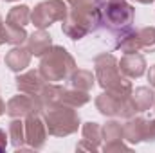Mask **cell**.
I'll use <instances>...</instances> for the list:
<instances>
[{
	"mask_svg": "<svg viewBox=\"0 0 155 153\" xmlns=\"http://www.w3.org/2000/svg\"><path fill=\"white\" fill-rule=\"evenodd\" d=\"M5 114V103L2 101V97H0V115Z\"/></svg>",
	"mask_w": 155,
	"mask_h": 153,
	"instance_id": "obj_31",
	"label": "cell"
},
{
	"mask_svg": "<svg viewBox=\"0 0 155 153\" xmlns=\"http://www.w3.org/2000/svg\"><path fill=\"white\" fill-rule=\"evenodd\" d=\"M31 20V9L27 5H15L9 13H7V18H5V24H11V25H20V27H25Z\"/></svg>",
	"mask_w": 155,
	"mask_h": 153,
	"instance_id": "obj_20",
	"label": "cell"
},
{
	"mask_svg": "<svg viewBox=\"0 0 155 153\" xmlns=\"http://www.w3.org/2000/svg\"><path fill=\"white\" fill-rule=\"evenodd\" d=\"M69 7L63 0H45L40 2L31 13V22L36 29H47L54 22H63Z\"/></svg>",
	"mask_w": 155,
	"mask_h": 153,
	"instance_id": "obj_7",
	"label": "cell"
},
{
	"mask_svg": "<svg viewBox=\"0 0 155 153\" xmlns=\"http://www.w3.org/2000/svg\"><path fill=\"white\" fill-rule=\"evenodd\" d=\"M76 150H78V151H79V150H87V151H97L99 148H97V146H94V144H90L88 141H85V139H83V141L78 144Z\"/></svg>",
	"mask_w": 155,
	"mask_h": 153,
	"instance_id": "obj_27",
	"label": "cell"
},
{
	"mask_svg": "<svg viewBox=\"0 0 155 153\" xmlns=\"http://www.w3.org/2000/svg\"><path fill=\"white\" fill-rule=\"evenodd\" d=\"M16 88L22 94H29V96H38L40 90L45 85V79L41 77L38 70H27L20 76H16Z\"/></svg>",
	"mask_w": 155,
	"mask_h": 153,
	"instance_id": "obj_12",
	"label": "cell"
},
{
	"mask_svg": "<svg viewBox=\"0 0 155 153\" xmlns=\"http://www.w3.org/2000/svg\"><path fill=\"white\" fill-rule=\"evenodd\" d=\"M4 43H5V24L0 18V45H4Z\"/></svg>",
	"mask_w": 155,
	"mask_h": 153,
	"instance_id": "obj_29",
	"label": "cell"
},
{
	"mask_svg": "<svg viewBox=\"0 0 155 153\" xmlns=\"http://www.w3.org/2000/svg\"><path fill=\"white\" fill-rule=\"evenodd\" d=\"M5 114L9 117H27L31 114H41V106L36 96H29V94H22L15 96L7 101L5 105Z\"/></svg>",
	"mask_w": 155,
	"mask_h": 153,
	"instance_id": "obj_8",
	"label": "cell"
},
{
	"mask_svg": "<svg viewBox=\"0 0 155 153\" xmlns=\"http://www.w3.org/2000/svg\"><path fill=\"white\" fill-rule=\"evenodd\" d=\"M71 7L78 9H103L105 0H67Z\"/></svg>",
	"mask_w": 155,
	"mask_h": 153,
	"instance_id": "obj_25",
	"label": "cell"
},
{
	"mask_svg": "<svg viewBox=\"0 0 155 153\" xmlns=\"http://www.w3.org/2000/svg\"><path fill=\"white\" fill-rule=\"evenodd\" d=\"M31 52L27 47H22V45H15L7 54H5V65L13 70V72H20L24 69L29 67L31 63Z\"/></svg>",
	"mask_w": 155,
	"mask_h": 153,
	"instance_id": "obj_14",
	"label": "cell"
},
{
	"mask_svg": "<svg viewBox=\"0 0 155 153\" xmlns=\"http://www.w3.org/2000/svg\"><path fill=\"white\" fill-rule=\"evenodd\" d=\"M134 16H135V9L126 0H108L103 4L101 9V25L112 33L117 43L128 31L134 29L132 27Z\"/></svg>",
	"mask_w": 155,
	"mask_h": 153,
	"instance_id": "obj_3",
	"label": "cell"
},
{
	"mask_svg": "<svg viewBox=\"0 0 155 153\" xmlns=\"http://www.w3.org/2000/svg\"><path fill=\"white\" fill-rule=\"evenodd\" d=\"M63 94H65V86L58 85V83H45L43 88L40 90V94L36 96L41 106V112L47 108H52L60 103H63Z\"/></svg>",
	"mask_w": 155,
	"mask_h": 153,
	"instance_id": "obj_13",
	"label": "cell"
},
{
	"mask_svg": "<svg viewBox=\"0 0 155 153\" xmlns=\"http://www.w3.org/2000/svg\"><path fill=\"white\" fill-rule=\"evenodd\" d=\"M9 139H11V144L18 150H22L27 142H25V124L20 117H15L9 124Z\"/></svg>",
	"mask_w": 155,
	"mask_h": 153,
	"instance_id": "obj_19",
	"label": "cell"
},
{
	"mask_svg": "<svg viewBox=\"0 0 155 153\" xmlns=\"http://www.w3.org/2000/svg\"><path fill=\"white\" fill-rule=\"evenodd\" d=\"M88 101H90V96L85 90L72 88V90H65V94H63V105L72 106V108H79V106L87 105Z\"/></svg>",
	"mask_w": 155,
	"mask_h": 153,
	"instance_id": "obj_22",
	"label": "cell"
},
{
	"mask_svg": "<svg viewBox=\"0 0 155 153\" xmlns=\"http://www.w3.org/2000/svg\"><path fill=\"white\" fill-rule=\"evenodd\" d=\"M41 115H43V121H45L49 135L67 137V135L76 133L78 128H79V114L72 106H67L63 103L43 110Z\"/></svg>",
	"mask_w": 155,
	"mask_h": 153,
	"instance_id": "obj_5",
	"label": "cell"
},
{
	"mask_svg": "<svg viewBox=\"0 0 155 153\" xmlns=\"http://www.w3.org/2000/svg\"><path fill=\"white\" fill-rule=\"evenodd\" d=\"M132 103L137 112H146L153 106L155 103V94L150 86H139L132 90Z\"/></svg>",
	"mask_w": 155,
	"mask_h": 153,
	"instance_id": "obj_17",
	"label": "cell"
},
{
	"mask_svg": "<svg viewBox=\"0 0 155 153\" xmlns=\"http://www.w3.org/2000/svg\"><path fill=\"white\" fill-rule=\"evenodd\" d=\"M144 141H146V142H153L155 141V119H146V126H144Z\"/></svg>",
	"mask_w": 155,
	"mask_h": 153,
	"instance_id": "obj_26",
	"label": "cell"
},
{
	"mask_svg": "<svg viewBox=\"0 0 155 153\" xmlns=\"http://www.w3.org/2000/svg\"><path fill=\"white\" fill-rule=\"evenodd\" d=\"M24 124H25V142L29 144V148L41 150L45 146L47 133H49L43 117H40V114H31L25 117Z\"/></svg>",
	"mask_w": 155,
	"mask_h": 153,
	"instance_id": "obj_9",
	"label": "cell"
},
{
	"mask_svg": "<svg viewBox=\"0 0 155 153\" xmlns=\"http://www.w3.org/2000/svg\"><path fill=\"white\" fill-rule=\"evenodd\" d=\"M135 2H139V4H152L155 0H135Z\"/></svg>",
	"mask_w": 155,
	"mask_h": 153,
	"instance_id": "obj_32",
	"label": "cell"
},
{
	"mask_svg": "<svg viewBox=\"0 0 155 153\" xmlns=\"http://www.w3.org/2000/svg\"><path fill=\"white\" fill-rule=\"evenodd\" d=\"M144 126H146L144 117H130L123 124V139L128 141L130 144H137L144 141Z\"/></svg>",
	"mask_w": 155,
	"mask_h": 153,
	"instance_id": "obj_15",
	"label": "cell"
},
{
	"mask_svg": "<svg viewBox=\"0 0 155 153\" xmlns=\"http://www.w3.org/2000/svg\"><path fill=\"white\" fill-rule=\"evenodd\" d=\"M148 81H150V86L155 88V65L150 67V72H148Z\"/></svg>",
	"mask_w": 155,
	"mask_h": 153,
	"instance_id": "obj_30",
	"label": "cell"
},
{
	"mask_svg": "<svg viewBox=\"0 0 155 153\" xmlns=\"http://www.w3.org/2000/svg\"><path fill=\"white\" fill-rule=\"evenodd\" d=\"M5 148H7V137H5V132L0 130V153L5 151Z\"/></svg>",
	"mask_w": 155,
	"mask_h": 153,
	"instance_id": "obj_28",
	"label": "cell"
},
{
	"mask_svg": "<svg viewBox=\"0 0 155 153\" xmlns=\"http://www.w3.org/2000/svg\"><path fill=\"white\" fill-rule=\"evenodd\" d=\"M101 25V9H78L71 7L61 29L63 34H67L71 40H81L87 34L97 31Z\"/></svg>",
	"mask_w": 155,
	"mask_h": 153,
	"instance_id": "obj_4",
	"label": "cell"
},
{
	"mask_svg": "<svg viewBox=\"0 0 155 153\" xmlns=\"http://www.w3.org/2000/svg\"><path fill=\"white\" fill-rule=\"evenodd\" d=\"M94 70L96 81L103 90L117 96H132V83L128 81V77L123 76L119 69V60L114 54H97L94 58Z\"/></svg>",
	"mask_w": 155,
	"mask_h": 153,
	"instance_id": "obj_1",
	"label": "cell"
},
{
	"mask_svg": "<svg viewBox=\"0 0 155 153\" xmlns=\"http://www.w3.org/2000/svg\"><path fill=\"white\" fill-rule=\"evenodd\" d=\"M27 36H29V34H27L25 27L5 24V43H11V45H22L24 41H27Z\"/></svg>",
	"mask_w": 155,
	"mask_h": 153,
	"instance_id": "obj_24",
	"label": "cell"
},
{
	"mask_svg": "<svg viewBox=\"0 0 155 153\" xmlns=\"http://www.w3.org/2000/svg\"><path fill=\"white\" fill-rule=\"evenodd\" d=\"M103 151H121V150H130L124 142H123V124L117 121H108L103 126Z\"/></svg>",
	"mask_w": 155,
	"mask_h": 153,
	"instance_id": "obj_10",
	"label": "cell"
},
{
	"mask_svg": "<svg viewBox=\"0 0 155 153\" xmlns=\"http://www.w3.org/2000/svg\"><path fill=\"white\" fill-rule=\"evenodd\" d=\"M72 88H78V90H85V92H90L94 88V81H96V76L90 72V70H74L72 76L69 77Z\"/></svg>",
	"mask_w": 155,
	"mask_h": 153,
	"instance_id": "obj_18",
	"label": "cell"
},
{
	"mask_svg": "<svg viewBox=\"0 0 155 153\" xmlns=\"http://www.w3.org/2000/svg\"><path fill=\"white\" fill-rule=\"evenodd\" d=\"M76 70V61L67 52L65 47L61 45H52L40 61L38 72L41 77L49 83H58V81H67Z\"/></svg>",
	"mask_w": 155,
	"mask_h": 153,
	"instance_id": "obj_2",
	"label": "cell"
},
{
	"mask_svg": "<svg viewBox=\"0 0 155 153\" xmlns=\"http://www.w3.org/2000/svg\"><path fill=\"white\" fill-rule=\"evenodd\" d=\"M137 45H139V52H155V27H143L137 31L135 34Z\"/></svg>",
	"mask_w": 155,
	"mask_h": 153,
	"instance_id": "obj_21",
	"label": "cell"
},
{
	"mask_svg": "<svg viewBox=\"0 0 155 153\" xmlns=\"http://www.w3.org/2000/svg\"><path fill=\"white\" fill-rule=\"evenodd\" d=\"M96 108L105 117L130 119L137 114V110L132 103V96H117V94H110V92H103L96 97Z\"/></svg>",
	"mask_w": 155,
	"mask_h": 153,
	"instance_id": "obj_6",
	"label": "cell"
},
{
	"mask_svg": "<svg viewBox=\"0 0 155 153\" xmlns=\"http://www.w3.org/2000/svg\"><path fill=\"white\" fill-rule=\"evenodd\" d=\"M51 47H52V38L49 33H45V29H38L27 36V49L33 56L41 58Z\"/></svg>",
	"mask_w": 155,
	"mask_h": 153,
	"instance_id": "obj_16",
	"label": "cell"
},
{
	"mask_svg": "<svg viewBox=\"0 0 155 153\" xmlns=\"http://www.w3.org/2000/svg\"><path fill=\"white\" fill-rule=\"evenodd\" d=\"M81 133H83V139L85 141H88L90 144H94V146H101V141H103V128L97 124V122H85L83 124V130H81Z\"/></svg>",
	"mask_w": 155,
	"mask_h": 153,
	"instance_id": "obj_23",
	"label": "cell"
},
{
	"mask_svg": "<svg viewBox=\"0 0 155 153\" xmlns=\"http://www.w3.org/2000/svg\"><path fill=\"white\" fill-rule=\"evenodd\" d=\"M153 108H155V103H153Z\"/></svg>",
	"mask_w": 155,
	"mask_h": 153,
	"instance_id": "obj_34",
	"label": "cell"
},
{
	"mask_svg": "<svg viewBox=\"0 0 155 153\" xmlns=\"http://www.w3.org/2000/svg\"><path fill=\"white\" fill-rule=\"evenodd\" d=\"M119 69H121L124 77L137 79L146 72V60L139 52H130V54H124L119 60Z\"/></svg>",
	"mask_w": 155,
	"mask_h": 153,
	"instance_id": "obj_11",
	"label": "cell"
},
{
	"mask_svg": "<svg viewBox=\"0 0 155 153\" xmlns=\"http://www.w3.org/2000/svg\"><path fill=\"white\" fill-rule=\"evenodd\" d=\"M5 2H16V0H5Z\"/></svg>",
	"mask_w": 155,
	"mask_h": 153,
	"instance_id": "obj_33",
	"label": "cell"
}]
</instances>
